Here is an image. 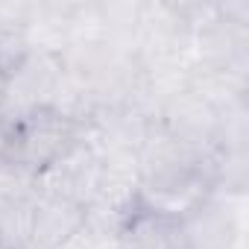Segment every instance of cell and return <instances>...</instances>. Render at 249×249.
Masks as SVG:
<instances>
[{
  "instance_id": "obj_1",
  "label": "cell",
  "mask_w": 249,
  "mask_h": 249,
  "mask_svg": "<svg viewBox=\"0 0 249 249\" xmlns=\"http://www.w3.org/2000/svg\"><path fill=\"white\" fill-rule=\"evenodd\" d=\"M68 123L56 114L47 111H36L33 117H27L24 123L12 126V147H9V161H15L18 167H47L59 153H65V141H68Z\"/></svg>"
},
{
  "instance_id": "obj_2",
  "label": "cell",
  "mask_w": 249,
  "mask_h": 249,
  "mask_svg": "<svg viewBox=\"0 0 249 249\" xmlns=\"http://www.w3.org/2000/svg\"><path fill=\"white\" fill-rule=\"evenodd\" d=\"M85 211L65 196H50L30 211V243L36 249H56L79 231Z\"/></svg>"
},
{
  "instance_id": "obj_3",
  "label": "cell",
  "mask_w": 249,
  "mask_h": 249,
  "mask_svg": "<svg viewBox=\"0 0 249 249\" xmlns=\"http://www.w3.org/2000/svg\"><path fill=\"white\" fill-rule=\"evenodd\" d=\"M30 56V41L18 30H0V73L15 76Z\"/></svg>"
},
{
  "instance_id": "obj_4",
  "label": "cell",
  "mask_w": 249,
  "mask_h": 249,
  "mask_svg": "<svg viewBox=\"0 0 249 249\" xmlns=\"http://www.w3.org/2000/svg\"><path fill=\"white\" fill-rule=\"evenodd\" d=\"M9 76H3V73H0V106H3V100H6V94H9Z\"/></svg>"
}]
</instances>
